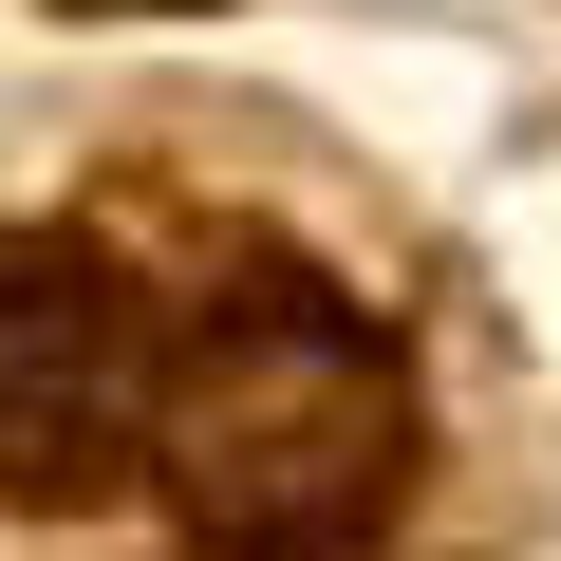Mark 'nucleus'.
<instances>
[{
	"label": "nucleus",
	"instance_id": "obj_1",
	"mask_svg": "<svg viewBox=\"0 0 561 561\" xmlns=\"http://www.w3.org/2000/svg\"><path fill=\"white\" fill-rule=\"evenodd\" d=\"M150 468H169L187 542H225V561H337L412 486V375L356 300L243 280L150 356Z\"/></svg>",
	"mask_w": 561,
	"mask_h": 561
},
{
	"label": "nucleus",
	"instance_id": "obj_2",
	"mask_svg": "<svg viewBox=\"0 0 561 561\" xmlns=\"http://www.w3.org/2000/svg\"><path fill=\"white\" fill-rule=\"evenodd\" d=\"M150 300L94 243H0V505H94L150 449Z\"/></svg>",
	"mask_w": 561,
	"mask_h": 561
}]
</instances>
